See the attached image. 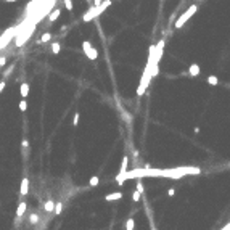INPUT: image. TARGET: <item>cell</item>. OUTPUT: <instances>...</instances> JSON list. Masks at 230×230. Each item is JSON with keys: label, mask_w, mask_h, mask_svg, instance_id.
I'll list each match as a JSON object with an SVG mask.
<instances>
[{"label": "cell", "mask_w": 230, "mask_h": 230, "mask_svg": "<svg viewBox=\"0 0 230 230\" xmlns=\"http://www.w3.org/2000/svg\"><path fill=\"white\" fill-rule=\"evenodd\" d=\"M201 172L200 167H174V169H134L124 171L116 176L117 185H122L129 179H143V177H169V179H180L183 176H198Z\"/></svg>", "instance_id": "cell-1"}, {"label": "cell", "mask_w": 230, "mask_h": 230, "mask_svg": "<svg viewBox=\"0 0 230 230\" xmlns=\"http://www.w3.org/2000/svg\"><path fill=\"white\" fill-rule=\"evenodd\" d=\"M110 5H111V0H103V2H102V5H98V7H95V5H93V7H92L90 10H89V12H85V13H84V16H82V21H85V23H89V21L95 19L97 16H100V15H102V13L105 12V10L110 7Z\"/></svg>", "instance_id": "cell-2"}, {"label": "cell", "mask_w": 230, "mask_h": 230, "mask_svg": "<svg viewBox=\"0 0 230 230\" xmlns=\"http://www.w3.org/2000/svg\"><path fill=\"white\" fill-rule=\"evenodd\" d=\"M196 12H198V5H196V3L190 5V7H188V8L185 10V12H183V13H182V15L177 18L176 24H174V26H176V29H180V27H182L185 23H187V21H188L190 18H192V16H193Z\"/></svg>", "instance_id": "cell-3"}, {"label": "cell", "mask_w": 230, "mask_h": 230, "mask_svg": "<svg viewBox=\"0 0 230 230\" xmlns=\"http://www.w3.org/2000/svg\"><path fill=\"white\" fill-rule=\"evenodd\" d=\"M164 45H166V40H164V39L158 42V45H156V55H155L153 64H159V60L162 58V50H164Z\"/></svg>", "instance_id": "cell-4"}, {"label": "cell", "mask_w": 230, "mask_h": 230, "mask_svg": "<svg viewBox=\"0 0 230 230\" xmlns=\"http://www.w3.org/2000/svg\"><path fill=\"white\" fill-rule=\"evenodd\" d=\"M19 192H21V195H23V196H26L27 192H29V179H27V177H24L23 180H21V188H19Z\"/></svg>", "instance_id": "cell-5"}, {"label": "cell", "mask_w": 230, "mask_h": 230, "mask_svg": "<svg viewBox=\"0 0 230 230\" xmlns=\"http://www.w3.org/2000/svg\"><path fill=\"white\" fill-rule=\"evenodd\" d=\"M122 198V193L121 192H114V193H110L105 196V201H117Z\"/></svg>", "instance_id": "cell-6"}, {"label": "cell", "mask_w": 230, "mask_h": 230, "mask_svg": "<svg viewBox=\"0 0 230 230\" xmlns=\"http://www.w3.org/2000/svg\"><path fill=\"white\" fill-rule=\"evenodd\" d=\"M12 36H13V29L5 32V36H3L2 39H0V48H3L5 45H7V44H8L7 40H8V39H12Z\"/></svg>", "instance_id": "cell-7"}, {"label": "cell", "mask_w": 230, "mask_h": 230, "mask_svg": "<svg viewBox=\"0 0 230 230\" xmlns=\"http://www.w3.org/2000/svg\"><path fill=\"white\" fill-rule=\"evenodd\" d=\"M19 95H21L23 98H26L27 95H29V84H27V82H23V84H21V87H19Z\"/></svg>", "instance_id": "cell-8"}, {"label": "cell", "mask_w": 230, "mask_h": 230, "mask_svg": "<svg viewBox=\"0 0 230 230\" xmlns=\"http://www.w3.org/2000/svg\"><path fill=\"white\" fill-rule=\"evenodd\" d=\"M188 74L192 76V77H196L200 74V66L196 64V63H193V64H190V68H188Z\"/></svg>", "instance_id": "cell-9"}, {"label": "cell", "mask_w": 230, "mask_h": 230, "mask_svg": "<svg viewBox=\"0 0 230 230\" xmlns=\"http://www.w3.org/2000/svg\"><path fill=\"white\" fill-rule=\"evenodd\" d=\"M85 57H87L89 60H92V61H93V60H97V58H98V50L92 47V48L85 53Z\"/></svg>", "instance_id": "cell-10"}, {"label": "cell", "mask_w": 230, "mask_h": 230, "mask_svg": "<svg viewBox=\"0 0 230 230\" xmlns=\"http://www.w3.org/2000/svg\"><path fill=\"white\" fill-rule=\"evenodd\" d=\"M26 203H24V201H21V203L18 204V209H16V216H18V217H21V216H23L24 214V212H26Z\"/></svg>", "instance_id": "cell-11"}, {"label": "cell", "mask_w": 230, "mask_h": 230, "mask_svg": "<svg viewBox=\"0 0 230 230\" xmlns=\"http://www.w3.org/2000/svg\"><path fill=\"white\" fill-rule=\"evenodd\" d=\"M60 13H61V12H60V8L53 10V12L48 15V21H50V23H53V21H57V19H58V16H60Z\"/></svg>", "instance_id": "cell-12"}, {"label": "cell", "mask_w": 230, "mask_h": 230, "mask_svg": "<svg viewBox=\"0 0 230 230\" xmlns=\"http://www.w3.org/2000/svg\"><path fill=\"white\" fill-rule=\"evenodd\" d=\"M44 209H45L47 212H52V211H55V203H53L52 200L45 201V204H44Z\"/></svg>", "instance_id": "cell-13"}, {"label": "cell", "mask_w": 230, "mask_h": 230, "mask_svg": "<svg viewBox=\"0 0 230 230\" xmlns=\"http://www.w3.org/2000/svg\"><path fill=\"white\" fill-rule=\"evenodd\" d=\"M127 166H129V158H127V156H124V158H122V162H121V169H119V172L127 171Z\"/></svg>", "instance_id": "cell-14"}, {"label": "cell", "mask_w": 230, "mask_h": 230, "mask_svg": "<svg viewBox=\"0 0 230 230\" xmlns=\"http://www.w3.org/2000/svg\"><path fill=\"white\" fill-rule=\"evenodd\" d=\"M50 39H52V34H50V32H45V34H42V37H40V40H39V44H47Z\"/></svg>", "instance_id": "cell-15"}, {"label": "cell", "mask_w": 230, "mask_h": 230, "mask_svg": "<svg viewBox=\"0 0 230 230\" xmlns=\"http://www.w3.org/2000/svg\"><path fill=\"white\" fill-rule=\"evenodd\" d=\"M90 48H92V42H90V40H84V42H82V50H84V53H87Z\"/></svg>", "instance_id": "cell-16"}, {"label": "cell", "mask_w": 230, "mask_h": 230, "mask_svg": "<svg viewBox=\"0 0 230 230\" xmlns=\"http://www.w3.org/2000/svg\"><path fill=\"white\" fill-rule=\"evenodd\" d=\"M60 50H61L60 42H53V44H52V52H53V55H58Z\"/></svg>", "instance_id": "cell-17"}, {"label": "cell", "mask_w": 230, "mask_h": 230, "mask_svg": "<svg viewBox=\"0 0 230 230\" xmlns=\"http://www.w3.org/2000/svg\"><path fill=\"white\" fill-rule=\"evenodd\" d=\"M207 84H209V85H217L219 79H217L216 76H207Z\"/></svg>", "instance_id": "cell-18"}, {"label": "cell", "mask_w": 230, "mask_h": 230, "mask_svg": "<svg viewBox=\"0 0 230 230\" xmlns=\"http://www.w3.org/2000/svg\"><path fill=\"white\" fill-rule=\"evenodd\" d=\"M134 227H135L134 219H127V221H126V230H134Z\"/></svg>", "instance_id": "cell-19"}, {"label": "cell", "mask_w": 230, "mask_h": 230, "mask_svg": "<svg viewBox=\"0 0 230 230\" xmlns=\"http://www.w3.org/2000/svg\"><path fill=\"white\" fill-rule=\"evenodd\" d=\"M18 108H19V111H23V113H24V111L27 110V103H26V100H24V98H23V100H21V102H19Z\"/></svg>", "instance_id": "cell-20"}, {"label": "cell", "mask_w": 230, "mask_h": 230, "mask_svg": "<svg viewBox=\"0 0 230 230\" xmlns=\"http://www.w3.org/2000/svg\"><path fill=\"white\" fill-rule=\"evenodd\" d=\"M89 183H90L92 187H97V185L100 183V177H98V176H93V177L90 179V182H89Z\"/></svg>", "instance_id": "cell-21"}, {"label": "cell", "mask_w": 230, "mask_h": 230, "mask_svg": "<svg viewBox=\"0 0 230 230\" xmlns=\"http://www.w3.org/2000/svg\"><path fill=\"white\" fill-rule=\"evenodd\" d=\"M61 211H63V204H61V203H57V204H55V214H61Z\"/></svg>", "instance_id": "cell-22"}, {"label": "cell", "mask_w": 230, "mask_h": 230, "mask_svg": "<svg viewBox=\"0 0 230 230\" xmlns=\"http://www.w3.org/2000/svg\"><path fill=\"white\" fill-rule=\"evenodd\" d=\"M140 198H142V193H140L138 190H135V192L132 193V200H134V201H138Z\"/></svg>", "instance_id": "cell-23"}, {"label": "cell", "mask_w": 230, "mask_h": 230, "mask_svg": "<svg viewBox=\"0 0 230 230\" xmlns=\"http://www.w3.org/2000/svg\"><path fill=\"white\" fill-rule=\"evenodd\" d=\"M64 7H66L68 12H72V2L71 0H64Z\"/></svg>", "instance_id": "cell-24"}, {"label": "cell", "mask_w": 230, "mask_h": 230, "mask_svg": "<svg viewBox=\"0 0 230 230\" xmlns=\"http://www.w3.org/2000/svg\"><path fill=\"white\" fill-rule=\"evenodd\" d=\"M29 222H31V224H37V222H39V216H37V214H31Z\"/></svg>", "instance_id": "cell-25"}, {"label": "cell", "mask_w": 230, "mask_h": 230, "mask_svg": "<svg viewBox=\"0 0 230 230\" xmlns=\"http://www.w3.org/2000/svg\"><path fill=\"white\" fill-rule=\"evenodd\" d=\"M77 122H79V113H76L72 117V126H77Z\"/></svg>", "instance_id": "cell-26"}, {"label": "cell", "mask_w": 230, "mask_h": 230, "mask_svg": "<svg viewBox=\"0 0 230 230\" xmlns=\"http://www.w3.org/2000/svg\"><path fill=\"white\" fill-rule=\"evenodd\" d=\"M137 190H138V192H140V193H143V183H142V182H140V180L137 182Z\"/></svg>", "instance_id": "cell-27"}, {"label": "cell", "mask_w": 230, "mask_h": 230, "mask_svg": "<svg viewBox=\"0 0 230 230\" xmlns=\"http://www.w3.org/2000/svg\"><path fill=\"white\" fill-rule=\"evenodd\" d=\"M5 64H7V58L2 57V58H0V68H2V66H5Z\"/></svg>", "instance_id": "cell-28"}, {"label": "cell", "mask_w": 230, "mask_h": 230, "mask_svg": "<svg viewBox=\"0 0 230 230\" xmlns=\"http://www.w3.org/2000/svg\"><path fill=\"white\" fill-rule=\"evenodd\" d=\"M5 85H7V82H5V81H0V93H2V90L5 89Z\"/></svg>", "instance_id": "cell-29"}, {"label": "cell", "mask_w": 230, "mask_h": 230, "mask_svg": "<svg viewBox=\"0 0 230 230\" xmlns=\"http://www.w3.org/2000/svg\"><path fill=\"white\" fill-rule=\"evenodd\" d=\"M21 145H23V148H27V147H29V142H27V140L24 138L23 142H21Z\"/></svg>", "instance_id": "cell-30"}, {"label": "cell", "mask_w": 230, "mask_h": 230, "mask_svg": "<svg viewBox=\"0 0 230 230\" xmlns=\"http://www.w3.org/2000/svg\"><path fill=\"white\" fill-rule=\"evenodd\" d=\"M102 2H103V0H93V5H95V7H98V5H102Z\"/></svg>", "instance_id": "cell-31"}, {"label": "cell", "mask_w": 230, "mask_h": 230, "mask_svg": "<svg viewBox=\"0 0 230 230\" xmlns=\"http://www.w3.org/2000/svg\"><path fill=\"white\" fill-rule=\"evenodd\" d=\"M174 193H176V190H174V188H169V192H167V195H169V196H174Z\"/></svg>", "instance_id": "cell-32"}, {"label": "cell", "mask_w": 230, "mask_h": 230, "mask_svg": "<svg viewBox=\"0 0 230 230\" xmlns=\"http://www.w3.org/2000/svg\"><path fill=\"white\" fill-rule=\"evenodd\" d=\"M12 71H13V66H10V69H7V71H5V76H8Z\"/></svg>", "instance_id": "cell-33"}, {"label": "cell", "mask_w": 230, "mask_h": 230, "mask_svg": "<svg viewBox=\"0 0 230 230\" xmlns=\"http://www.w3.org/2000/svg\"><path fill=\"white\" fill-rule=\"evenodd\" d=\"M222 230H230V222H228V224H227V225H225V227H224Z\"/></svg>", "instance_id": "cell-34"}, {"label": "cell", "mask_w": 230, "mask_h": 230, "mask_svg": "<svg viewBox=\"0 0 230 230\" xmlns=\"http://www.w3.org/2000/svg\"><path fill=\"white\" fill-rule=\"evenodd\" d=\"M5 2H8V3H10V2H16V0H5Z\"/></svg>", "instance_id": "cell-35"}, {"label": "cell", "mask_w": 230, "mask_h": 230, "mask_svg": "<svg viewBox=\"0 0 230 230\" xmlns=\"http://www.w3.org/2000/svg\"><path fill=\"white\" fill-rule=\"evenodd\" d=\"M151 230H158V228H156L155 225H151Z\"/></svg>", "instance_id": "cell-36"}, {"label": "cell", "mask_w": 230, "mask_h": 230, "mask_svg": "<svg viewBox=\"0 0 230 230\" xmlns=\"http://www.w3.org/2000/svg\"><path fill=\"white\" fill-rule=\"evenodd\" d=\"M196 2H203V0H196Z\"/></svg>", "instance_id": "cell-37"}, {"label": "cell", "mask_w": 230, "mask_h": 230, "mask_svg": "<svg viewBox=\"0 0 230 230\" xmlns=\"http://www.w3.org/2000/svg\"><path fill=\"white\" fill-rule=\"evenodd\" d=\"M228 166H230V162H228Z\"/></svg>", "instance_id": "cell-38"}]
</instances>
